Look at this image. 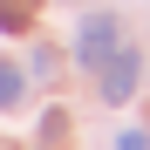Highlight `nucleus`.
<instances>
[{"instance_id": "f257e3e1", "label": "nucleus", "mask_w": 150, "mask_h": 150, "mask_svg": "<svg viewBox=\"0 0 150 150\" xmlns=\"http://www.w3.org/2000/svg\"><path fill=\"white\" fill-rule=\"evenodd\" d=\"M137 82H143V62H137V48L123 41L116 55H109L103 68H96V96H103V103L116 109V103H130V96H137Z\"/></svg>"}, {"instance_id": "f03ea898", "label": "nucleus", "mask_w": 150, "mask_h": 150, "mask_svg": "<svg viewBox=\"0 0 150 150\" xmlns=\"http://www.w3.org/2000/svg\"><path fill=\"white\" fill-rule=\"evenodd\" d=\"M116 48H123V21L116 14H89L82 34H75V62H82V68H103Z\"/></svg>"}, {"instance_id": "7ed1b4c3", "label": "nucleus", "mask_w": 150, "mask_h": 150, "mask_svg": "<svg viewBox=\"0 0 150 150\" xmlns=\"http://www.w3.org/2000/svg\"><path fill=\"white\" fill-rule=\"evenodd\" d=\"M21 103H28V68H21L14 55H0V109H21Z\"/></svg>"}, {"instance_id": "20e7f679", "label": "nucleus", "mask_w": 150, "mask_h": 150, "mask_svg": "<svg viewBox=\"0 0 150 150\" xmlns=\"http://www.w3.org/2000/svg\"><path fill=\"white\" fill-rule=\"evenodd\" d=\"M0 28L7 34H28L34 28V0H0Z\"/></svg>"}, {"instance_id": "39448f33", "label": "nucleus", "mask_w": 150, "mask_h": 150, "mask_svg": "<svg viewBox=\"0 0 150 150\" xmlns=\"http://www.w3.org/2000/svg\"><path fill=\"white\" fill-rule=\"evenodd\" d=\"M62 137H68V109H48L41 116V143H62Z\"/></svg>"}, {"instance_id": "423d86ee", "label": "nucleus", "mask_w": 150, "mask_h": 150, "mask_svg": "<svg viewBox=\"0 0 150 150\" xmlns=\"http://www.w3.org/2000/svg\"><path fill=\"white\" fill-rule=\"evenodd\" d=\"M116 150H150V130H123V137H116Z\"/></svg>"}]
</instances>
